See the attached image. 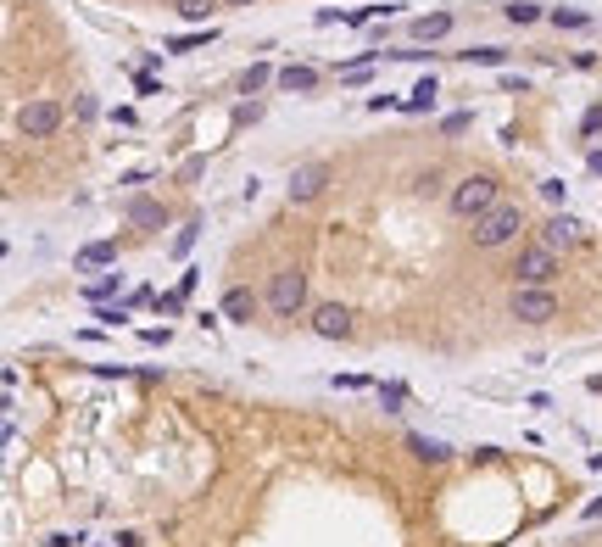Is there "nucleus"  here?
<instances>
[{
    "instance_id": "obj_1",
    "label": "nucleus",
    "mask_w": 602,
    "mask_h": 547,
    "mask_svg": "<svg viewBox=\"0 0 602 547\" xmlns=\"http://www.w3.org/2000/svg\"><path fill=\"white\" fill-rule=\"evenodd\" d=\"M447 207H452L457 218H485L491 207H502V202H496V179H491V174H463V179L452 184Z\"/></svg>"
},
{
    "instance_id": "obj_2",
    "label": "nucleus",
    "mask_w": 602,
    "mask_h": 547,
    "mask_svg": "<svg viewBox=\"0 0 602 547\" xmlns=\"http://www.w3.org/2000/svg\"><path fill=\"white\" fill-rule=\"evenodd\" d=\"M519 230H524V212L502 202V207H491L485 218H475V246H480V251H502V246L519 240Z\"/></svg>"
},
{
    "instance_id": "obj_3",
    "label": "nucleus",
    "mask_w": 602,
    "mask_h": 547,
    "mask_svg": "<svg viewBox=\"0 0 602 547\" xmlns=\"http://www.w3.org/2000/svg\"><path fill=\"white\" fill-rule=\"evenodd\" d=\"M268 307H274V318H301L307 313V274L274 269V279H268Z\"/></svg>"
},
{
    "instance_id": "obj_4",
    "label": "nucleus",
    "mask_w": 602,
    "mask_h": 547,
    "mask_svg": "<svg viewBox=\"0 0 602 547\" xmlns=\"http://www.w3.org/2000/svg\"><path fill=\"white\" fill-rule=\"evenodd\" d=\"M508 313L519 318V325H552L558 318V291L552 285H513Z\"/></svg>"
},
{
    "instance_id": "obj_5",
    "label": "nucleus",
    "mask_w": 602,
    "mask_h": 547,
    "mask_svg": "<svg viewBox=\"0 0 602 547\" xmlns=\"http://www.w3.org/2000/svg\"><path fill=\"white\" fill-rule=\"evenodd\" d=\"M508 274H513V285H552L563 269H558V251L552 246H524Z\"/></svg>"
},
{
    "instance_id": "obj_6",
    "label": "nucleus",
    "mask_w": 602,
    "mask_h": 547,
    "mask_svg": "<svg viewBox=\"0 0 602 547\" xmlns=\"http://www.w3.org/2000/svg\"><path fill=\"white\" fill-rule=\"evenodd\" d=\"M61 128V107L56 101H28V107H17V135L23 140H51Z\"/></svg>"
},
{
    "instance_id": "obj_7",
    "label": "nucleus",
    "mask_w": 602,
    "mask_h": 547,
    "mask_svg": "<svg viewBox=\"0 0 602 547\" xmlns=\"http://www.w3.org/2000/svg\"><path fill=\"white\" fill-rule=\"evenodd\" d=\"M329 179H334V168H329V163H301V168L290 174V184H285V190H290V202H296V207H307V202H318L324 190H329Z\"/></svg>"
},
{
    "instance_id": "obj_8",
    "label": "nucleus",
    "mask_w": 602,
    "mask_h": 547,
    "mask_svg": "<svg viewBox=\"0 0 602 547\" xmlns=\"http://www.w3.org/2000/svg\"><path fill=\"white\" fill-rule=\"evenodd\" d=\"M352 307L346 302H318L313 307V335H324V341H352Z\"/></svg>"
},
{
    "instance_id": "obj_9",
    "label": "nucleus",
    "mask_w": 602,
    "mask_h": 547,
    "mask_svg": "<svg viewBox=\"0 0 602 547\" xmlns=\"http://www.w3.org/2000/svg\"><path fill=\"white\" fill-rule=\"evenodd\" d=\"M262 302H268V297H257L251 285H229V291H223V318H234V325H251V318L262 313Z\"/></svg>"
},
{
    "instance_id": "obj_10",
    "label": "nucleus",
    "mask_w": 602,
    "mask_h": 547,
    "mask_svg": "<svg viewBox=\"0 0 602 547\" xmlns=\"http://www.w3.org/2000/svg\"><path fill=\"white\" fill-rule=\"evenodd\" d=\"M123 218L134 223V230H162V223H167V207L151 202V196H134V202L123 207Z\"/></svg>"
},
{
    "instance_id": "obj_11",
    "label": "nucleus",
    "mask_w": 602,
    "mask_h": 547,
    "mask_svg": "<svg viewBox=\"0 0 602 547\" xmlns=\"http://www.w3.org/2000/svg\"><path fill=\"white\" fill-rule=\"evenodd\" d=\"M285 95H313L318 90V68H307V61H290V68H279V79H274Z\"/></svg>"
},
{
    "instance_id": "obj_12",
    "label": "nucleus",
    "mask_w": 602,
    "mask_h": 547,
    "mask_svg": "<svg viewBox=\"0 0 602 547\" xmlns=\"http://www.w3.org/2000/svg\"><path fill=\"white\" fill-rule=\"evenodd\" d=\"M575 240H580V218L552 212V218H547V230H541V246H552V251H558V246H575Z\"/></svg>"
},
{
    "instance_id": "obj_13",
    "label": "nucleus",
    "mask_w": 602,
    "mask_h": 547,
    "mask_svg": "<svg viewBox=\"0 0 602 547\" xmlns=\"http://www.w3.org/2000/svg\"><path fill=\"white\" fill-rule=\"evenodd\" d=\"M408 34H413V40H447V34H452V12L413 17V23H408Z\"/></svg>"
},
{
    "instance_id": "obj_14",
    "label": "nucleus",
    "mask_w": 602,
    "mask_h": 547,
    "mask_svg": "<svg viewBox=\"0 0 602 547\" xmlns=\"http://www.w3.org/2000/svg\"><path fill=\"white\" fill-rule=\"evenodd\" d=\"M435 95H441V84H435V73H429V79L413 84V95L401 101V112H435Z\"/></svg>"
},
{
    "instance_id": "obj_15",
    "label": "nucleus",
    "mask_w": 602,
    "mask_h": 547,
    "mask_svg": "<svg viewBox=\"0 0 602 547\" xmlns=\"http://www.w3.org/2000/svg\"><path fill=\"white\" fill-rule=\"evenodd\" d=\"M112 263H118V246L112 240H89L79 251V269H112Z\"/></svg>"
},
{
    "instance_id": "obj_16",
    "label": "nucleus",
    "mask_w": 602,
    "mask_h": 547,
    "mask_svg": "<svg viewBox=\"0 0 602 547\" xmlns=\"http://www.w3.org/2000/svg\"><path fill=\"white\" fill-rule=\"evenodd\" d=\"M468 68H502V61H508V51L502 45H468V51H457Z\"/></svg>"
},
{
    "instance_id": "obj_17",
    "label": "nucleus",
    "mask_w": 602,
    "mask_h": 547,
    "mask_svg": "<svg viewBox=\"0 0 602 547\" xmlns=\"http://www.w3.org/2000/svg\"><path fill=\"white\" fill-rule=\"evenodd\" d=\"M502 17H508L513 28H524V23H541L547 6H535V0H513V6H502Z\"/></svg>"
},
{
    "instance_id": "obj_18",
    "label": "nucleus",
    "mask_w": 602,
    "mask_h": 547,
    "mask_svg": "<svg viewBox=\"0 0 602 547\" xmlns=\"http://www.w3.org/2000/svg\"><path fill=\"white\" fill-rule=\"evenodd\" d=\"M274 79H279V73H274V68H268V61H251V68L240 73V95H257L262 84H274Z\"/></svg>"
},
{
    "instance_id": "obj_19",
    "label": "nucleus",
    "mask_w": 602,
    "mask_h": 547,
    "mask_svg": "<svg viewBox=\"0 0 602 547\" xmlns=\"http://www.w3.org/2000/svg\"><path fill=\"white\" fill-rule=\"evenodd\" d=\"M408 447H413V458H424V464H447V447L429 441V436H408Z\"/></svg>"
},
{
    "instance_id": "obj_20",
    "label": "nucleus",
    "mask_w": 602,
    "mask_h": 547,
    "mask_svg": "<svg viewBox=\"0 0 602 547\" xmlns=\"http://www.w3.org/2000/svg\"><path fill=\"white\" fill-rule=\"evenodd\" d=\"M547 23H552V28H586V12H575V6H552Z\"/></svg>"
},
{
    "instance_id": "obj_21",
    "label": "nucleus",
    "mask_w": 602,
    "mask_h": 547,
    "mask_svg": "<svg viewBox=\"0 0 602 547\" xmlns=\"http://www.w3.org/2000/svg\"><path fill=\"white\" fill-rule=\"evenodd\" d=\"M212 40V28H201V34H179V40H167V51H201Z\"/></svg>"
},
{
    "instance_id": "obj_22",
    "label": "nucleus",
    "mask_w": 602,
    "mask_h": 547,
    "mask_svg": "<svg viewBox=\"0 0 602 547\" xmlns=\"http://www.w3.org/2000/svg\"><path fill=\"white\" fill-rule=\"evenodd\" d=\"M174 12H179V17H207V12H218V0H179Z\"/></svg>"
},
{
    "instance_id": "obj_23",
    "label": "nucleus",
    "mask_w": 602,
    "mask_h": 547,
    "mask_svg": "<svg viewBox=\"0 0 602 547\" xmlns=\"http://www.w3.org/2000/svg\"><path fill=\"white\" fill-rule=\"evenodd\" d=\"M195 235H201V223H195V218H190V223H184V230H179V235H174V257H184V251H190V246H195Z\"/></svg>"
},
{
    "instance_id": "obj_24",
    "label": "nucleus",
    "mask_w": 602,
    "mask_h": 547,
    "mask_svg": "<svg viewBox=\"0 0 602 547\" xmlns=\"http://www.w3.org/2000/svg\"><path fill=\"white\" fill-rule=\"evenodd\" d=\"M118 285H123V274H107V279H100V285H89V302H107V297L118 291Z\"/></svg>"
},
{
    "instance_id": "obj_25",
    "label": "nucleus",
    "mask_w": 602,
    "mask_h": 547,
    "mask_svg": "<svg viewBox=\"0 0 602 547\" xmlns=\"http://www.w3.org/2000/svg\"><path fill=\"white\" fill-rule=\"evenodd\" d=\"M468 123H475V112H452V118H441V128H447V135H463Z\"/></svg>"
},
{
    "instance_id": "obj_26",
    "label": "nucleus",
    "mask_w": 602,
    "mask_h": 547,
    "mask_svg": "<svg viewBox=\"0 0 602 547\" xmlns=\"http://www.w3.org/2000/svg\"><path fill=\"white\" fill-rule=\"evenodd\" d=\"M580 128H586V135H602V101H597V107H586V118H580Z\"/></svg>"
},
{
    "instance_id": "obj_27",
    "label": "nucleus",
    "mask_w": 602,
    "mask_h": 547,
    "mask_svg": "<svg viewBox=\"0 0 602 547\" xmlns=\"http://www.w3.org/2000/svg\"><path fill=\"white\" fill-rule=\"evenodd\" d=\"M95 318H100V325H123L128 313H123V307H107V302H95Z\"/></svg>"
},
{
    "instance_id": "obj_28",
    "label": "nucleus",
    "mask_w": 602,
    "mask_h": 547,
    "mask_svg": "<svg viewBox=\"0 0 602 547\" xmlns=\"http://www.w3.org/2000/svg\"><path fill=\"white\" fill-rule=\"evenodd\" d=\"M380 402H385V408H401V402H408V391H401V385H380Z\"/></svg>"
},
{
    "instance_id": "obj_29",
    "label": "nucleus",
    "mask_w": 602,
    "mask_h": 547,
    "mask_svg": "<svg viewBox=\"0 0 602 547\" xmlns=\"http://www.w3.org/2000/svg\"><path fill=\"white\" fill-rule=\"evenodd\" d=\"M134 90H140V95H162V84L151 73H134Z\"/></svg>"
},
{
    "instance_id": "obj_30",
    "label": "nucleus",
    "mask_w": 602,
    "mask_h": 547,
    "mask_svg": "<svg viewBox=\"0 0 602 547\" xmlns=\"http://www.w3.org/2000/svg\"><path fill=\"white\" fill-rule=\"evenodd\" d=\"M419 190H424V196H435V190H441V174H435V168H429V174H419Z\"/></svg>"
},
{
    "instance_id": "obj_31",
    "label": "nucleus",
    "mask_w": 602,
    "mask_h": 547,
    "mask_svg": "<svg viewBox=\"0 0 602 547\" xmlns=\"http://www.w3.org/2000/svg\"><path fill=\"white\" fill-rule=\"evenodd\" d=\"M118 547H146V536H140V531H123V536H118Z\"/></svg>"
},
{
    "instance_id": "obj_32",
    "label": "nucleus",
    "mask_w": 602,
    "mask_h": 547,
    "mask_svg": "<svg viewBox=\"0 0 602 547\" xmlns=\"http://www.w3.org/2000/svg\"><path fill=\"white\" fill-rule=\"evenodd\" d=\"M586 163H591V174H602V146H597V151L586 156Z\"/></svg>"
},
{
    "instance_id": "obj_33",
    "label": "nucleus",
    "mask_w": 602,
    "mask_h": 547,
    "mask_svg": "<svg viewBox=\"0 0 602 547\" xmlns=\"http://www.w3.org/2000/svg\"><path fill=\"white\" fill-rule=\"evenodd\" d=\"M229 6H251V0H229Z\"/></svg>"
}]
</instances>
